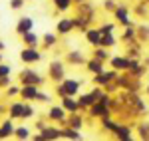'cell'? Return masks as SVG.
<instances>
[{
	"mask_svg": "<svg viewBox=\"0 0 149 141\" xmlns=\"http://www.w3.org/2000/svg\"><path fill=\"white\" fill-rule=\"evenodd\" d=\"M18 80H20L22 85H40V83H44V78L36 70H32V68H24L18 74Z\"/></svg>",
	"mask_w": 149,
	"mask_h": 141,
	"instance_id": "6da1fadb",
	"label": "cell"
},
{
	"mask_svg": "<svg viewBox=\"0 0 149 141\" xmlns=\"http://www.w3.org/2000/svg\"><path fill=\"white\" fill-rule=\"evenodd\" d=\"M48 76H50L52 82H56V83L64 82V80H66V68H64V64L58 62V60L50 62V66H48Z\"/></svg>",
	"mask_w": 149,
	"mask_h": 141,
	"instance_id": "7a4b0ae2",
	"label": "cell"
},
{
	"mask_svg": "<svg viewBox=\"0 0 149 141\" xmlns=\"http://www.w3.org/2000/svg\"><path fill=\"white\" fill-rule=\"evenodd\" d=\"M20 60H22L24 64H36V62L42 60V52L34 46H26L22 52H20Z\"/></svg>",
	"mask_w": 149,
	"mask_h": 141,
	"instance_id": "3957f363",
	"label": "cell"
},
{
	"mask_svg": "<svg viewBox=\"0 0 149 141\" xmlns=\"http://www.w3.org/2000/svg\"><path fill=\"white\" fill-rule=\"evenodd\" d=\"M115 80H117V70H109V72L103 70L102 74H95L93 76V83L95 85H102V88H105L107 83H113Z\"/></svg>",
	"mask_w": 149,
	"mask_h": 141,
	"instance_id": "277c9868",
	"label": "cell"
},
{
	"mask_svg": "<svg viewBox=\"0 0 149 141\" xmlns=\"http://www.w3.org/2000/svg\"><path fill=\"white\" fill-rule=\"evenodd\" d=\"M111 107H107L105 103L102 101H95L92 107H90V115L95 119H105V117H111V111H109Z\"/></svg>",
	"mask_w": 149,
	"mask_h": 141,
	"instance_id": "5b68a950",
	"label": "cell"
},
{
	"mask_svg": "<svg viewBox=\"0 0 149 141\" xmlns=\"http://www.w3.org/2000/svg\"><path fill=\"white\" fill-rule=\"evenodd\" d=\"M113 16L117 18V22H119V24H123V26H133V20L129 18V8L123 6V4H119V6L115 8Z\"/></svg>",
	"mask_w": 149,
	"mask_h": 141,
	"instance_id": "8992f818",
	"label": "cell"
},
{
	"mask_svg": "<svg viewBox=\"0 0 149 141\" xmlns=\"http://www.w3.org/2000/svg\"><path fill=\"white\" fill-rule=\"evenodd\" d=\"M66 109L62 106H52L50 107V111H48V119L50 121H56V123H64L66 121Z\"/></svg>",
	"mask_w": 149,
	"mask_h": 141,
	"instance_id": "52a82bcc",
	"label": "cell"
},
{
	"mask_svg": "<svg viewBox=\"0 0 149 141\" xmlns=\"http://www.w3.org/2000/svg\"><path fill=\"white\" fill-rule=\"evenodd\" d=\"M109 64L117 72H129V58L127 56H111L109 58Z\"/></svg>",
	"mask_w": 149,
	"mask_h": 141,
	"instance_id": "ba28073f",
	"label": "cell"
},
{
	"mask_svg": "<svg viewBox=\"0 0 149 141\" xmlns=\"http://www.w3.org/2000/svg\"><path fill=\"white\" fill-rule=\"evenodd\" d=\"M60 106L64 107L68 113H78V111L81 109V107H80V101H78V99H74V95H64Z\"/></svg>",
	"mask_w": 149,
	"mask_h": 141,
	"instance_id": "9c48e42d",
	"label": "cell"
},
{
	"mask_svg": "<svg viewBox=\"0 0 149 141\" xmlns=\"http://www.w3.org/2000/svg\"><path fill=\"white\" fill-rule=\"evenodd\" d=\"M72 30H76V26H74V18H62V20L58 22V26H56V32L60 36L70 34Z\"/></svg>",
	"mask_w": 149,
	"mask_h": 141,
	"instance_id": "30bf717a",
	"label": "cell"
},
{
	"mask_svg": "<svg viewBox=\"0 0 149 141\" xmlns=\"http://www.w3.org/2000/svg\"><path fill=\"white\" fill-rule=\"evenodd\" d=\"M62 83V88H64V92H66V95H76L78 92H80V82L78 80H70V78H66Z\"/></svg>",
	"mask_w": 149,
	"mask_h": 141,
	"instance_id": "8fae6325",
	"label": "cell"
},
{
	"mask_svg": "<svg viewBox=\"0 0 149 141\" xmlns=\"http://www.w3.org/2000/svg\"><path fill=\"white\" fill-rule=\"evenodd\" d=\"M30 30H34V20H32V18H28V16L20 18L18 24H16V32L22 36V34H26V32H30Z\"/></svg>",
	"mask_w": 149,
	"mask_h": 141,
	"instance_id": "7c38bea8",
	"label": "cell"
},
{
	"mask_svg": "<svg viewBox=\"0 0 149 141\" xmlns=\"http://www.w3.org/2000/svg\"><path fill=\"white\" fill-rule=\"evenodd\" d=\"M14 123H12V117L4 119L2 123H0V139H6V137H10V135H14Z\"/></svg>",
	"mask_w": 149,
	"mask_h": 141,
	"instance_id": "4fadbf2b",
	"label": "cell"
},
{
	"mask_svg": "<svg viewBox=\"0 0 149 141\" xmlns=\"http://www.w3.org/2000/svg\"><path fill=\"white\" fill-rule=\"evenodd\" d=\"M66 62H68V64H76V66H81V64H86L88 60H86V56L81 54L80 50H74V52H68V54H66Z\"/></svg>",
	"mask_w": 149,
	"mask_h": 141,
	"instance_id": "5bb4252c",
	"label": "cell"
},
{
	"mask_svg": "<svg viewBox=\"0 0 149 141\" xmlns=\"http://www.w3.org/2000/svg\"><path fill=\"white\" fill-rule=\"evenodd\" d=\"M86 40H88V44H92V46H100V42H102V30H100V28H90V30L86 32Z\"/></svg>",
	"mask_w": 149,
	"mask_h": 141,
	"instance_id": "9a60e30c",
	"label": "cell"
},
{
	"mask_svg": "<svg viewBox=\"0 0 149 141\" xmlns=\"http://www.w3.org/2000/svg\"><path fill=\"white\" fill-rule=\"evenodd\" d=\"M20 95H22V99H26V101L36 99V97H38V85H22Z\"/></svg>",
	"mask_w": 149,
	"mask_h": 141,
	"instance_id": "2e32d148",
	"label": "cell"
},
{
	"mask_svg": "<svg viewBox=\"0 0 149 141\" xmlns=\"http://www.w3.org/2000/svg\"><path fill=\"white\" fill-rule=\"evenodd\" d=\"M42 135L48 139H64V135H62V129L60 127H52V125H46L44 129H42Z\"/></svg>",
	"mask_w": 149,
	"mask_h": 141,
	"instance_id": "e0dca14e",
	"label": "cell"
},
{
	"mask_svg": "<svg viewBox=\"0 0 149 141\" xmlns=\"http://www.w3.org/2000/svg\"><path fill=\"white\" fill-rule=\"evenodd\" d=\"M24 107H26V101H14L10 106V117L12 119H22V115H24Z\"/></svg>",
	"mask_w": 149,
	"mask_h": 141,
	"instance_id": "ac0fdd59",
	"label": "cell"
},
{
	"mask_svg": "<svg viewBox=\"0 0 149 141\" xmlns=\"http://www.w3.org/2000/svg\"><path fill=\"white\" fill-rule=\"evenodd\" d=\"M22 42L26 44V46H34V48H38V46H40V36L36 34L34 30H30V32L22 34Z\"/></svg>",
	"mask_w": 149,
	"mask_h": 141,
	"instance_id": "d6986e66",
	"label": "cell"
},
{
	"mask_svg": "<svg viewBox=\"0 0 149 141\" xmlns=\"http://www.w3.org/2000/svg\"><path fill=\"white\" fill-rule=\"evenodd\" d=\"M86 68L92 72L93 76H95V74H102V72H103V62H102V60H97V58H92V60L86 62Z\"/></svg>",
	"mask_w": 149,
	"mask_h": 141,
	"instance_id": "ffe728a7",
	"label": "cell"
},
{
	"mask_svg": "<svg viewBox=\"0 0 149 141\" xmlns=\"http://www.w3.org/2000/svg\"><path fill=\"white\" fill-rule=\"evenodd\" d=\"M113 135L117 137V139H121V141H127V139H131L133 135H131V129L127 127V125H117L113 131Z\"/></svg>",
	"mask_w": 149,
	"mask_h": 141,
	"instance_id": "44dd1931",
	"label": "cell"
},
{
	"mask_svg": "<svg viewBox=\"0 0 149 141\" xmlns=\"http://www.w3.org/2000/svg\"><path fill=\"white\" fill-rule=\"evenodd\" d=\"M64 125H70V127L80 129L81 125H84V119H81V115H78V113H70L68 117H66V121H64Z\"/></svg>",
	"mask_w": 149,
	"mask_h": 141,
	"instance_id": "7402d4cb",
	"label": "cell"
},
{
	"mask_svg": "<svg viewBox=\"0 0 149 141\" xmlns=\"http://www.w3.org/2000/svg\"><path fill=\"white\" fill-rule=\"evenodd\" d=\"M92 22L90 18H86V16H74V26H76V30H81V32H88L90 28H88V24Z\"/></svg>",
	"mask_w": 149,
	"mask_h": 141,
	"instance_id": "603a6c76",
	"label": "cell"
},
{
	"mask_svg": "<svg viewBox=\"0 0 149 141\" xmlns=\"http://www.w3.org/2000/svg\"><path fill=\"white\" fill-rule=\"evenodd\" d=\"M81 14V16H86V18H90V20H93V14H95V6L93 4H90V2H81L80 10H78Z\"/></svg>",
	"mask_w": 149,
	"mask_h": 141,
	"instance_id": "cb8c5ba5",
	"label": "cell"
},
{
	"mask_svg": "<svg viewBox=\"0 0 149 141\" xmlns=\"http://www.w3.org/2000/svg\"><path fill=\"white\" fill-rule=\"evenodd\" d=\"M78 101H80L81 109H90V107L95 103V97H93L92 94H81L80 97H78Z\"/></svg>",
	"mask_w": 149,
	"mask_h": 141,
	"instance_id": "d4e9b609",
	"label": "cell"
},
{
	"mask_svg": "<svg viewBox=\"0 0 149 141\" xmlns=\"http://www.w3.org/2000/svg\"><path fill=\"white\" fill-rule=\"evenodd\" d=\"M62 135H64L66 139H81L80 129H76V127H70V125H66V127L62 129Z\"/></svg>",
	"mask_w": 149,
	"mask_h": 141,
	"instance_id": "484cf974",
	"label": "cell"
},
{
	"mask_svg": "<svg viewBox=\"0 0 149 141\" xmlns=\"http://www.w3.org/2000/svg\"><path fill=\"white\" fill-rule=\"evenodd\" d=\"M117 44V40H115V36L113 32H107V34H102V42H100V46L103 48H111Z\"/></svg>",
	"mask_w": 149,
	"mask_h": 141,
	"instance_id": "4316f807",
	"label": "cell"
},
{
	"mask_svg": "<svg viewBox=\"0 0 149 141\" xmlns=\"http://www.w3.org/2000/svg\"><path fill=\"white\" fill-rule=\"evenodd\" d=\"M14 137H18V139H32L30 129H28L26 125H18V127L14 129Z\"/></svg>",
	"mask_w": 149,
	"mask_h": 141,
	"instance_id": "83f0119b",
	"label": "cell"
},
{
	"mask_svg": "<svg viewBox=\"0 0 149 141\" xmlns=\"http://www.w3.org/2000/svg\"><path fill=\"white\" fill-rule=\"evenodd\" d=\"M52 2H54V6H56L58 12H66V10L72 8V2H74V0H52Z\"/></svg>",
	"mask_w": 149,
	"mask_h": 141,
	"instance_id": "f1b7e54d",
	"label": "cell"
},
{
	"mask_svg": "<svg viewBox=\"0 0 149 141\" xmlns=\"http://www.w3.org/2000/svg\"><path fill=\"white\" fill-rule=\"evenodd\" d=\"M93 58L102 60V62H105V60H109V54H107V48H103V46H95V50H93Z\"/></svg>",
	"mask_w": 149,
	"mask_h": 141,
	"instance_id": "f546056e",
	"label": "cell"
},
{
	"mask_svg": "<svg viewBox=\"0 0 149 141\" xmlns=\"http://www.w3.org/2000/svg\"><path fill=\"white\" fill-rule=\"evenodd\" d=\"M135 30H133V26H125V32H123V42H129V44H131V42H135V40H137V38H135Z\"/></svg>",
	"mask_w": 149,
	"mask_h": 141,
	"instance_id": "4dcf8cb0",
	"label": "cell"
},
{
	"mask_svg": "<svg viewBox=\"0 0 149 141\" xmlns=\"http://www.w3.org/2000/svg\"><path fill=\"white\" fill-rule=\"evenodd\" d=\"M137 38L141 42H147L149 40V26H145V24L137 26Z\"/></svg>",
	"mask_w": 149,
	"mask_h": 141,
	"instance_id": "1f68e13d",
	"label": "cell"
},
{
	"mask_svg": "<svg viewBox=\"0 0 149 141\" xmlns=\"http://www.w3.org/2000/svg\"><path fill=\"white\" fill-rule=\"evenodd\" d=\"M42 42H44V46H54L58 42V36L54 34V32H46L44 38H42Z\"/></svg>",
	"mask_w": 149,
	"mask_h": 141,
	"instance_id": "d6a6232c",
	"label": "cell"
},
{
	"mask_svg": "<svg viewBox=\"0 0 149 141\" xmlns=\"http://www.w3.org/2000/svg\"><path fill=\"white\" fill-rule=\"evenodd\" d=\"M137 131H139V137H141V139H149V123L147 121H145V123L141 121L137 125Z\"/></svg>",
	"mask_w": 149,
	"mask_h": 141,
	"instance_id": "836d02e7",
	"label": "cell"
},
{
	"mask_svg": "<svg viewBox=\"0 0 149 141\" xmlns=\"http://www.w3.org/2000/svg\"><path fill=\"white\" fill-rule=\"evenodd\" d=\"M30 117H34V106H30V103L26 101V107H24V115H22V119H30Z\"/></svg>",
	"mask_w": 149,
	"mask_h": 141,
	"instance_id": "e575fe53",
	"label": "cell"
},
{
	"mask_svg": "<svg viewBox=\"0 0 149 141\" xmlns=\"http://www.w3.org/2000/svg\"><path fill=\"white\" fill-rule=\"evenodd\" d=\"M90 94H92L93 97H95V101H100V99H102V95L105 94V92H103V88H102V85H95V88H93Z\"/></svg>",
	"mask_w": 149,
	"mask_h": 141,
	"instance_id": "d590c367",
	"label": "cell"
},
{
	"mask_svg": "<svg viewBox=\"0 0 149 141\" xmlns=\"http://www.w3.org/2000/svg\"><path fill=\"white\" fill-rule=\"evenodd\" d=\"M117 6H119V4H117L115 0H105V2H103V8H105L107 12H115Z\"/></svg>",
	"mask_w": 149,
	"mask_h": 141,
	"instance_id": "8d00e7d4",
	"label": "cell"
},
{
	"mask_svg": "<svg viewBox=\"0 0 149 141\" xmlns=\"http://www.w3.org/2000/svg\"><path fill=\"white\" fill-rule=\"evenodd\" d=\"M20 90H22V85H10V88L6 90V95H8V97H12V95H18V94H20Z\"/></svg>",
	"mask_w": 149,
	"mask_h": 141,
	"instance_id": "74e56055",
	"label": "cell"
},
{
	"mask_svg": "<svg viewBox=\"0 0 149 141\" xmlns=\"http://www.w3.org/2000/svg\"><path fill=\"white\" fill-rule=\"evenodd\" d=\"M10 66L8 64H0V78H4V76H10Z\"/></svg>",
	"mask_w": 149,
	"mask_h": 141,
	"instance_id": "f35d334b",
	"label": "cell"
},
{
	"mask_svg": "<svg viewBox=\"0 0 149 141\" xmlns=\"http://www.w3.org/2000/svg\"><path fill=\"white\" fill-rule=\"evenodd\" d=\"M24 6V0H10V8L12 10H20Z\"/></svg>",
	"mask_w": 149,
	"mask_h": 141,
	"instance_id": "ab89813d",
	"label": "cell"
},
{
	"mask_svg": "<svg viewBox=\"0 0 149 141\" xmlns=\"http://www.w3.org/2000/svg\"><path fill=\"white\" fill-rule=\"evenodd\" d=\"M100 30H102V34H107V32H113V30H115V24H103V26L100 28Z\"/></svg>",
	"mask_w": 149,
	"mask_h": 141,
	"instance_id": "60d3db41",
	"label": "cell"
},
{
	"mask_svg": "<svg viewBox=\"0 0 149 141\" xmlns=\"http://www.w3.org/2000/svg\"><path fill=\"white\" fill-rule=\"evenodd\" d=\"M36 99H38V101H42V103H48V101H50V95L38 92V97H36Z\"/></svg>",
	"mask_w": 149,
	"mask_h": 141,
	"instance_id": "b9f144b4",
	"label": "cell"
},
{
	"mask_svg": "<svg viewBox=\"0 0 149 141\" xmlns=\"http://www.w3.org/2000/svg\"><path fill=\"white\" fill-rule=\"evenodd\" d=\"M4 48H6V46H4V42H0V52H4Z\"/></svg>",
	"mask_w": 149,
	"mask_h": 141,
	"instance_id": "7bdbcfd3",
	"label": "cell"
},
{
	"mask_svg": "<svg viewBox=\"0 0 149 141\" xmlns=\"http://www.w3.org/2000/svg\"><path fill=\"white\" fill-rule=\"evenodd\" d=\"M145 94H147V95H149V85H147V88H145Z\"/></svg>",
	"mask_w": 149,
	"mask_h": 141,
	"instance_id": "ee69618b",
	"label": "cell"
},
{
	"mask_svg": "<svg viewBox=\"0 0 149 141\" xmlns=\"http://www.w3.org/2000/svg\"><path fill=\"white\" fill-rule=\"evenodd\" d=\"M74 2H78V4H81V2H84V0H74Z\"/></svg>",
	"mask_w": 149,
	"mask_h": 141,
	"instance_id": "f6af8a7d",
	"label": "cell"
},
{
	"mask_svg": "<svg viewBox=\"0 0 149 141\" xmlns=\"http://www.w3.org/2000/svg\"><path fill=\"white\" fill-rule=\"evenodd\" d=\"M145 66H149V58H147V60H145Z\"/></svg>",
	"mask_w": 149,
	"mask_h": 141,
	"instance_id": "bcb514c9",
	"label": "cell"
},
{
	"mask_svg": "<svg viewBox=\"0 0 149 141\" xmlns=\"http://www.w3.org/2000/svg\"><path fill=\"white\" fill-rule=\"evenodd\" d=\"M0 64H2V52H0Z\"/></svg>",
	"mask_w": 149,
	"mask_h": 141,
	"instance_id": "7dc6e473",
	"label": "cell"
},
{
	"mask_svg": "<svg viewBox=\"0 0 149 141\" xmlns=\"http://www.w3.org/2000/svg\"><path fill=\"white\" fill-rule=\"evenodd\" d=\"M145 2H147V4H149V0H145Z\"/></svg>",
	"mask_w": 149,
	"mask_h": 141,
	"instance_id": "c3c4849f",
	"label": "cell"
}]
</instances>
